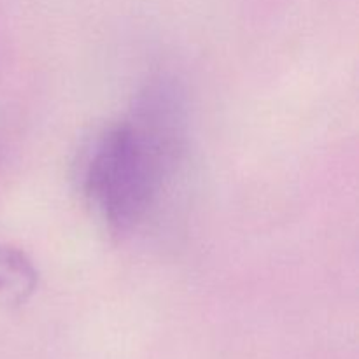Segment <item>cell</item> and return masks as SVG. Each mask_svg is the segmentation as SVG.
I'll return each mask as SVG.
<instances>
[{
	"instance_id": "cell-3",
	"label": "cell",
	"mask_w": 359,
	"mask_h": 359,
	"mask_svg": "<svg viewBox=\"0 0 359 359\" xmlns=\"http://www.w3.org/2000/svg\"><path fill=\"white\" fill-rule=\"evenodd\" d=\"M39 272L21 249L0 245V304L18 307L35 293Z\"/></svg>"
},
{
	"instance_id": "cell-2",
	"label": "cell",
	"mask_w": 359,
	"mask_h": 359,
	"mask_svg": "<svg viewBox=\"0 0 359 359\" xmlns=\"http://www.w3.org/2000/svg\"><path fill=\"white\" fill-rule=\"evenodd\" d=\"M125 123L174 181L189 146V102L184 83L172 72L153 74L133 95Z\"/></svg>"
},
{
	"instance_id": "cell-1",
	"label": "cell",
	"mask_w": 359,
	"mask_h": 359,
	"mask_svg": "<svg viewBox=\"0 0 359 359\" xmlns=\"http://www.w3.org/2000/svg\"><path fill=\"white\" fill-rule=\"evenodd\" d=\"M84 198L116 233H130L149 217L170 181L125 121L98 133L79 172Z\"/></svg>"
}]
</instances>
